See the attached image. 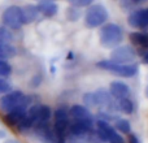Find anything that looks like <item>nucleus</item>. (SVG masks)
I'll return each mask as SVG.
<instances>
[{"instance_id": "1", "label": "nucleus", "mask_w": 148, "mask_h": 143, "mask_svg": "<svg viewBox=\"0 0 148 143\" xmlns=\"http://www.w3.org/2000/svg\"><path fill=\"white\" fill-rule=\"evenodd\" d=\"M123 33L122 29L116 23H107L100 30V42L104 47L113 48L122 42Z\"/></svg>"}, {"instance_id": "2", "label": "nucleus", "mask_w": 148, "mask_h": 143, "mask_svg": "<svg viewBox=\"0 0 148 143\" xmlns=\"http://www.w3.org/2000/svg\"><path fill=\"white\" fill-rule=\"evenodd\" d=\"M29 104H30L29 96H26L20 90L9 91L0 98V108H1L5 113L10 112V111H13L14 108H18V107H21V105H29Z\"/></svg>"}, {"instance_id": "3", "label": "nucleus", "mask_w": 148, "mask_h": 143, "mask_svg": "<svg viewBox=\"0 0 148 143\" xmlns=\"http://www.w3.org/2000/svg\"><path fill=\"white\" fill-rule=\"evenodd\" d=\"M96 67H99L100 69H103V70L110 72V73L116 74V76L125 77V78L135 76L136 72H138L136 64H118V63H114V61H112V60H103V61H99L96 64Z\"/></svg>"}, {"instance_id": "4", "label": "nucleus", "mask_w": 148, "mask_h": 143, "mask_svg": "<svg viewBox=\"0 0 148 143\" xmlns=\"http://www.w3.org/2000/svg\"><path fill=\"white\" fill-rule=\"evenodd\" d=\"M1 22L5 28L10 29V30H18V29H21V26L23 25L21 7H18V5H10V7L5 8V10L1 14Z\"/></svg>"}, {"instance_id": "5", "label": "nucleus", "mask_w": 148, "mask_h": 143, "mask_svg": "<svg viewBox=\"0 0 148 143\" xmlns=\"http://www.w3.org/2000/svg\"><path fill=\"white\" fill-rule=\"evenodd\" d=\"M108 20V12L103 5H92L84 14V22L88 28H99Z\"/></svg>"}, {"instance_id": "6", "label": "nucleus", "mask_w": 148, "mask_h": 143, "mask_svg": "<svg viewBox=\"0 0 148 143\" xmlns=\"http://www.w3.org/2000/svg\"><path fill=\"white\" fill-rule=\"evenodd\" d=\"M70 116L69 111L64 107H60L55 111V134L59 139H64L66 131L69 130Z\"/></svg>"}, {"instance_id": "7", "label": "nucleus", "mask_w": 148, "mask_h": 143, "mask_svg": "<svg viewBox=\"0 0 148 143\" xmlns=\"http://www.w3.org/2000/svg\"><path fill=\"white\" fill-rule=\"evenodd\" d=\"M95 95V102H96V107H100L103 111L114 113L118 111L117 102L113 99V96L110 95V92H108L107 90H97L96 92H94Z\"/></svg>"}, {"instance_id": "8", "label": "nucleus", "mask_w": 148, "mask_h": 143, "mask_svg": "<svg viewBox=\"0 0 148 143\" xmlns=\"http://www.w3.org/2000/svg\"><path fill=\"white\" fill-rule=\"evenodd\" d=\"M136 57V52L134 48L127 46H122L116 48L112 52V61L118 63V64H133V61Z\"/></svg>"}, {"instance_id": "9", "label": "nucleus", "mask_w": 148, "mask_h": 143, "mask_svg": "<svg viewBox=\"0 0 148 143\" xmlns=\"http://www.w3.org/2000/svg\"><path fill=\"white\" fill-rule=\"evenodd\" d=\"M69 116L73 121H78V122L94 126V117L90 113L88 108L83 107V105H73L69 109Z\"/></svg>"}, {"instance_id": "10", "label": "nucleus", "mask_w": 148, "mask_h": 143, "mask_svg": "<svg viewBox=\"0 0 148 143\" xmlns=\"http://www.w3.org/2000/svg\"><path fill=\"white\" fill-rule=\"evenodd\" d=\"M39 109H40V105L39 104L31 105L27 109V113H26V116L23 117V120L17 125V129L21 133H26V131H29L31 128H34L35 121H36V118H38Z\"/></svg>"}, {"instance_id": "11", "label": "nucleus", "mask_w": 148, "mask_h": 143, "mask_svg": "<svg viewBox=\"0 0 148 143\" xmlns=\"http://www.w3.org/2000/svg\"><path fill=\"white\" fill-rule=\"evenodd\" d=\"M127 22L133 28L138 29H147L148 28V8L138 9L133 12L127 18Z\"/></svg>"}, {"instance_id": "12", "label": "nucleus", "mask_w": 148, "mask_h": 143, "mask_svg": "<svg viewBox=\"0 0 148 143\" xmlns=\"http://www.w3.org/2000/svg\"><path fill=\"white\" fill-rule=\"evenodd\" d=\"M27 109H29V105H21L18 108H14L13 111H10V112H8L5 115V122L10 126H17L26 116Z\"/></svg>"}, {"instance_id": "13", "label": "nucleus", "mask_w": 148, "mask_h": 143, "mask_svg": "<svg viewBox=\"0 0 148 143\" xmlns=\"http://www.w3.org/2000/svg\"><path fill=\"white\" fill-rule=\"evenodd\" d=\"M109 92L116 100H120V99L129 98V95H130V89H129V86L125 85L123 82L114 81L110 83Z\"/></svg>"}, {"instance_id": "14", "label": "nucleus", "mask_w": 148, "mask_h": 143, "mask_svg": "<svg viewBox=\"0 0 148 143\" xmlns=\"http://www.w3.org/2000/svg\"><path fill=\"white\" fill-rule=\"evenodd\" d=\"M51 108L48 105H40V109L38 113V118L35 121V125H34V130L35 129H42V128H47L48 122L51 120Z\"/></svg>"}, {"instance_id": "15", "label": "nucleus", "mask_w": 148, "mask_h": 143, "mask_svg": "<svg viewBox=\"0 0 148 143\" xmlns=\"http://www.w3.org/2000/svg\"><path fill=\"white\" fill-rule=\"evenodd\" d=\"M21 12H22V20H23V25L31 23L39 17V10L36 8V5H31L27 4L25 7H21Z\"/></svg>"}, {"instance_id": "16", "label": "nucleus", "mask_w": 148, "mask_h": 143, "mask_svg": "<svg viewBox=\"0 0 148 143\" xmlns=\"http://www.w3.org/2000/svg\"><path fill=\"white\" fill-rule=\"evenodd\" d=\"M96 133L103 141H109V138L116 133L114 129L109 125L105 120H99L96 122Z\"/></svg>"}, {"instance_id": "17", "label": "nucleus", "mask_w": 148, "mask_h": 143, "mask_svg": "<svg viewBox=\"0 0 148 143\" xmlns=\"http://www.w3.org/2000/svg\"><path fill=\"white\" fill-rule=\"evenodd\" d=\"M36 8H38L39 13L43 14V16H46V17H53V16L57 13V10H59L57 4L56 3H53V1L39 3V4L36 5Z\"/></svg>"}, {"instance_id": "18", "label": "nucleus", "mask_w": 148, "mask_h": 143, "mask_svg": "<svg viewBox=\"0 0 148 143\" xmlns=\"http://www.w3.org/2000/svg\"><path fill=\"white\" fill-rule=\"evenodd\" d=\"M16 55V48L13 46V43L5 42L0 39V59L1 60H7L10 59Z\"/></svg>"}, {"instance_id": "19", "label": "nucleus", "mask_w": 148, "mask_h": 143, "mask_svg": "<svg viewBox=\"0 0 148 143\" xmlns=\"http://www.w3.org/2000/svg\"><path fill=\"white\" fill-rule=\"evenodd\" d=\"M130 39L134 46L140 47V48H148V33H140V31L131 33Z\"/></svg>"}, {"instance_id": "20", "label": "nucleus", "mask_w": 148, "mask_h": 143, "mask_svg": "<svg viewBox=\"0 0 148 143\" xmlns=\"http://www.w3.org/2000/svg\"><path fill=\"white\" fill-rule=\"evenodd\" d=\"M117 102V107L121 112L126 113V115H130L131 112L134 111V104L133 102L130 100V98H125V99H120L116 100Z\"/></svg>"}, {"instance_id": "21", "label": "nucleus", "mask_w": 148, "mask_h": 143, "mask_svg": "<svg viewBox=\"0 0 148 143\" xmlns=\"http://www.w3.org/2000/svg\"><path fill=\"white\" fill-rule=\"evenodd\" d=\"M0 39L5 42H9V43H13L14 41V35H13L12 30L8 28H5L4 25L0 26Z\"/></svg>"}, {"instance_id": "22", "label": "nucleus", "mask_w": 148, "mask_h": 143, "mask_svg": "<svg viewBox=\"0 0 148 143\" xmlns=\"http://www.w3.org/2000/svg\"><path fill=\"white\" fill-rule=\"evenodd\" d=\"M12 73V67L9 65V63L7 60L0 59V78H7Z\"/></svg>"}, {"instance_id": "23", "label": "nucleus", "mask_w": 148, "mask_h": 143, "mask_svg": "<svg viewBox=\"0 0 148 143\" xmlns=\"http://www.w3.org/2000/svg\"><path fill=\"white\" fill-rule=\"evenodd\" d=\"M116 128L123 134H129L131 130V126H130V122L125 118H120V120L116 121Z\"/></svg>"}, {"instance_id": "24", "label": "nucleus", "mask_w": 148, "mask_h": 143, "mask_svg": "<svg viewBox=\"0 0 148 143\" xmlns=\"http://www.w3.org/2000/svg\"><path fill=\"white\" fill-rule=\"evenodd\" d=\"M69 4H72L74 8H83V7H88L92 4L94 0H66Z\"/></svg>"}, {"instance_id": "25", "label": "nucleus", "mask_w": 148, "mask_h": 143, "mask_svg": "<svg viewBox=\"0 0 148 143\" xmlns=\"http://www.w3.org/2000/svg\"><path fill=\"white\" fill-rule=\"evenodd\" d=\"M10 90H12V87H10V83L7 81L5 78H0V95H5L7 92H9Z\"/></svg>"}, {"instance_id": "26", "label": "nucleus", "mask_w": 148, "mask_h": 143, "mask_svg": "<svg viewBox=\"0 0 148 143\" xmlns=\"http://www.w3.org/2000/svg\"><path fill=\"white\" fill-rule=\"evenodd\" d=\"M83 102L84 104H87V107L92 108V107H96V102H95V95L92 92H88V94H84L83 95Z\"/></svg>"}, {"instance_id": "27", "label": "nucleus", "mask_w": 148, "mask_h": 143, "mask_svg": "<svg viewBox=\"0 0 148 143\" xmlns=\"http://www.w3.org/2000/svg\"><path fill=\"white\" fill-rule=\"evenodd\" d=\"M108 142H109V143H123V139H122V137H121L120 134L116 131V133L109 138V141H108Z\"/></svg>"}, {"instance_id": "28", "label": "nucleus", "mask_w": 148, "mask_h": 143, "mask_svg": "<svg viewBox=\"0 0 148 143\" xmlns=\"http://www.w3.org/2000/svg\"><path fill=\"white\" fill-rule=\"evenodd\" d=\"M129 143H139V139L136 138L135 135H133V134H131V135L129 137Z\"/></svg>"}, {"instance_id": "29", "label": "nucleus", "mask_w": 148, "mask_h": 143, "mask_svg": "<svg viewBox=\"0 0 148 143\" xmlns=\"http://www.w3.org/2000/svg\"><path fill=\"white\" fill-rule=\"evenodd\" d=\"M4 143H20L18 141H16V139H7Z\"/></svg>"}, {"instance_id": "30", "label": "nucleus", "mask_w": 148, "mask_h": 143, "mask_svg": "<svg viewBox=\"0 0 148 143\" xmlns=\"http://www.w3.org/2000/svg\"><path fill=\"white\" fill-rule=\"evenodd\" d=\"M143 61L146 63V64H148V54H147V55H144V59H143Z\"/></svg>"}, {"instance_id": "31", "label": "nucleus", "mask_w": 148, "mask_h": 143, "mask_svg": "<svg viewBox=\"0 0 148 143\" xmlns=\"http://www.w3.org/2000/svg\"><path fill=\"white\" fill-rule=\"evenodd\" d=\"M38 3H47V1H55V0H36Z\"/></svg>"}, {"instance_id": "32", "label": "nucleus", "mask_w": 148, "mask_h": 143, "mask_svg": "<svg viewBox=\"0 0 148 143\" xmlns=\"http://www.w3.org/2000/svg\"><path fill=\"white\" fill-rule=\"evenodd\" d=\"M56 143H65V142H64V139H57Z\"/></svg>"}, {"instance_id": "33", "label": "nucleus", "mask_w": 148, "mask_h": 143, "mask_svg": "<svg viewBox=\"0 0 148 143\" xmlns=\"http://www.w3.org/2000/svg\"><path fill=\"white\" fill-rule=\"evenodd\" d=\"M133 1H135V3H142V1H144V0H133Z\"/></svg>"}, {"instance_id": "34", "label": "nucleus", "mask_w": 148, "mask_h": 143, "mask_svg": "<svg viewBox=\"0 0 148 143\" xmlns=\"http://www.w3.org/2000/svg\"><path fill=\"white\" fill-rule=\"evenodd\" d=\"M146 95L148 96V86H147V89H146Z\"/></svg>"}]
</instances>
